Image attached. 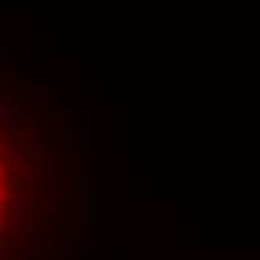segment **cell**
Segmentation results:
<instances>
[{"instance_id":"6da1fadb","label":"cell","mask_w":260,"mask_h":260,"mask_svg":"<svg viewBox=\"0 0 260 260\" xmlns=\"http://www.w3.org/2000/svg\"><path fill=\"white\" fill-rule=\"evenodd\" d=\"M0 120L3 123H18V108L15 105H0Z\"/></svg>"},{"instance_id":"277c9868","label":"cell","mask_w":260,"mask_h":260,"mask_svg":"<svg viewBox=\"0 0 260 260\" xmlns=\"http://www.w3.org/2000/svg\"><path fill=\"white\" fill-rule=\"evenodd\" d=\"M6 209V191H3V185H0V212Z\"/></svg>"},{"instance_id":"3957f363","label":"cell","mask_w":260,"mask_h":260,"mask_svg":"<svg viewBox=\"0 0 260 260\" xmlns=\"http://www.w3.org/2000/svg\"><path fill=\"white\" fill-rule=\"evenodd\" d=\"M72 198H81V180L72 182Z\"/></svg>"},{"instance_id":"5b68a950","label":"cell","mask_w":260,"mask_h":260,"mask_svg":"<svg viewBox=\"0 0 260 260\" xmlns=\"http://www.w3.org/2000/svg\"><path fill=\"white\" fill-rule=\"evenodd\" d=\"M0 171H3V161H0Z\"/></svg>"},{"instance_id":"7a4b0ae2","label":"cell","mask_w":260,"mask_h":260,"mask_svg":"<svg viewBox=\"0 0 260 260\" xmlns=\"http://www.w3.org/2000/svg\"><path fill=\"white\" fill-rule=\"evenodd\" d=\"M30 257H33V260H57V257H60V248H54V251H51V248H36Z\"/></svg>"}]
</instances>
